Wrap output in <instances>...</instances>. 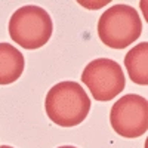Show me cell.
I'll use <instances>...</instances> for the list:
<instances>
[{"instance_id":"cell-6","label":"cell","mask_w":148,"mask_h":148,"mask_svg":"<svg viewBox=\"0 0 148 148\" xmlns=\"http://www.w3.org/2000/svg\"><path fill=\"white\" fill-rule=\"evenodd\" d=\"M24 56L9 43H0V84L15 83L24 71Z\"/></svg>"},{"instance_id":"cell-2","label":"cell","mask_w":148,"mask_h":148,"mask_svg":"<svg viewBox=\"0 0 148 148\" xmlns=\"http://www.w3.org/2000/svg\"><path fill=\"white\" fill-rule=\"evenodd\" d=\"M53 33V22L47 12L36 5L16 9L9 21V36L24 49L34 51L45 46Z\"/></svg>"},{"instance_id":"cell-8","label":"cell","mask_w":148,"mask_h":148,"mask_svg":"<svg viewBox=\"0 0 148 148\" xmlns=\"http://www.w3.org/2000/svg\"><path fill=\"white\" fill-rule=\"evenodd\" d=\"M58 148H77V147H73V145H62V147H58Z\"/></svg>"},{"instance_id":"cell-4","label":"cell","mask_w":148,"mask_h":148,"mask_svg":"<svg viewBox=\"0 0 148 148\" xmlns=\"http://www.w3.org/2000/svg\"><path fill=\"white\" fill-rule=\"evenodd\" d=\"M82 82L96 101H111L125 90L126 77L119 62L108 58L93 59L84 67Z\"/></svg>"},{"instance_id":"cell-7","label":"cell","mask_w":148,"mask_h":148,"mask_svg":"<svg viewBox=\"0 0 148 148\" xmlns=\"http://www.w3.org/2000/svg\"><path fill=\"white\" fill-rule=\"evenodd\" d=\"M125 67L133 83L148 84V43L142 42L132 47L125 56Z\"/></svg>"},{"instance_id":"cell-3","label":"cell","mask_w":148,"mask_h":148,"mask_svg":"<svg viewBox=\"0 0 148 148\" xmlns=\"http://www.w3.org/2000/svg\"><path fill=\"white\" fill-rule=\"evenodd\" d=\"M142 33V21L136 9L129 5L110 6L98 21V36L111 49L130 46Z\"/></svg>"},{"instance_id":"cell-1","label":"cell","mask_w":148,"mask_h":148,"mask_svg":"<svg viewBox=\"0 0 148 148\" xmlns=\"http://www.w3.org/2000/svg\"><path fill=\"white\" fill-rule=\"evenodd\" d=\"M45 108L47 117L55 125L74 127L88 117L90 111V99L80 83L61 82L49 89Z\"/></svg>"},{"instance_id":"cell-5","label":"cell","mask_w":148,"mask_h":148,"mask_svg":"<svg viewBox=\"0 0 148 148\" xmlns=\"http://www.w3.org/2000/svg\"><path fill=\"white\" fill-rule=\"evenodd\" d=\"M113 130L123 138H138L148 130V101L136 93L121 96L110 111Z\"/></svg>"},{"instance_id":"cell-9","label":"cell","mask_w":148,"mask_h":148,"mask_svg":"<svg viewBox=\"0 0 148 148\" xmlns=\"http://www.w3.org/2000/svg\"><path fill=\"white\" fill-rule=\"evenodd\" d=\"M0 148H14V147H9V145H2Z\"/></svg>"}]
</instances>
